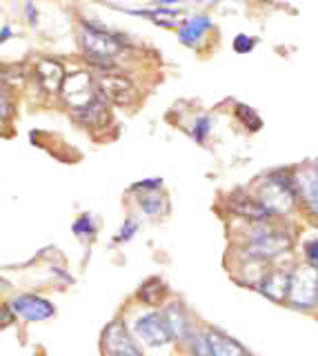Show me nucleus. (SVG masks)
Segmentation results:
<instances>
[{"label": "nucleus", "mask_w": 318, "mask_h": 356, "mask_svg": "<svg viewBox=\"0 0 318 356\" xmlns=\"http://www.w3.org/2000/svg\"><path fill=\"white\" fill-rule=\"evenodd\" d=\"M290 305L299 309H312L318 305V270L312 265H301L292 270L290 278Z\"/></svg>", "instance_id": "4"}, {"label": "nucleus", "mask_w": 318, "mask_h": 356, "mask_svg": "<svg viewBox=\"0 0 318 356\" xmlns=\"http://www.w3.org/2000/svg\"><path fill=\"white\" fill-rule=\"evenodd\" d=\"M236 114H238V118L245 122V125L249 127V131H258L260 129V118H258V114L251 107H247V105H236Z\"/></svg>", "instance_id": "21"}, {"label": "nucleus", "mask_w": 318, "mask_h": 356, "mask_svg": "<svg viewBox=\"0 0 318 356\" xmlns=\"http://www.w3.org/2000/svg\"><path fill=\"white\" fill-rule=\"evenodd\" d=\"M305 261L307 265H312L318 270V241H310L305 245Z\"/></svg>", "instance_id": "27"}, {"label": "nucleus", "mask_w": 318, "mask_h": 356, "mask_svg": "<svg viewBox=\"0 0 318 356\" xmlns=\"http://www.w3.org/2000/svg\"><path fill=\"white\" fill-rule=\"evenodd\" d=\"M229 209L234 211V214L243 216V218H249V220H258V222H265L269 220L274 214L271 211L260 203L258 198L254 196H247V194H234L229 196Z\"/></svg>", "instance_id": "11"}, {"label": "nucleus", "mask_w": 318, "mask_h": 356, "mask_svg": "<svg viewBox=\"0 0 318 356\" xmlns=\"http://www.w3.org/2000/svg\"><path fill=\"white\" fill-rule=\"evenodd\" d=\"M167 287L165 283L160 281V278H149V281L140 287V298L145 300V303L153 305V303H160L162 296H165Z\"/></svg>", "instance_id": "19"}, {"label": "nucleus", "mask_w": 318, "mask_h": 356, "mask_svg": "<svg viewBox=\"0 0 318 356\" xmlns=\"http://www.w3.org/2000/svg\"><path fill=\"white\" fill-rule=\"evenodd\" d=\"M98 92L105 100L120 107H129L134 100L138 98V92L134 83L129 81L125 76H118V74H105L98 78Z\"/></svg>", "instance_id": "8"}, {"label": "nucleus", "mask_w": 318, "mask_h": 356, "mask_svg": "<svg viewBox=\"0 0 318 356\" xmlns=\"http://www.w3.org/2000/svg\"><path fill=\"white\" fill-rule=\"evenodd\" d=\"M134 334L147 348H165L171 341H176L165 312H147V314L138 316L134 321Z\"/></svg>", "instance_id": "5"}, {"label": "nucleus", "mask_w": 318, "mask_h": 356, "mask_svg": "<svg viewBox=\"0 0 318 356\" xmlns=\"http://www.w3.org/2000/svg\"><path fill=\"white\" fill-rule=\"evenodd\" d=\"M76 118H78L87 127H103L105 122L109 120V111H107V105H105V98L98 96L92 105H87L85 109L76 111Z\"/></svg>", "instance_id": "16"}, {"label": "nucleus", "mask_w": 318, "mask_h": 356, "mask_svg": "<svg viewBox=\"0 0 318 356\" xmlns=\"http://www.w3.org/2000/svg\"><path fill=\"white\" fill-rule=\"evenodd\" d=\"M138 205L147 216H165L169 211V200L160 192H145L138 196Z\"/></svg>", "instance_id": "18"}, {"label": "nucleus", "mask_w": 318, "mask_h": 356, "mask_svg": "<svg viewBox=\"0 0 318 356\" xmlns=\"http://www.w3.org/2000/svg\"><path fill=\"white\" fill-rule=\"evenodd\" d=\"M290 238L285 236L283 232H276L267 225H258L254 232H251L249 243L245 248V254L251 261L256 263H265L269 259H276V256L285 254L290 250Z\"/></svg>", "instance_id": "3"}, {"label": "nucleus", "mask_w": 318, "mask_h": 356, "mask_svg": "<svg viewBox=\"0 0 318 356\" xmlns=\"http://www.w3.org/2000/svg\"><path fill=\"white\" fill-rule=\"evenodd\" d=\"M187 345L194 356H212L210 339H207V332L203 330H194V334L187 339Z\"/></svg>", "instance_id": "20"}, {"label": "nucleus", "mask_w": 318, "mask_h": 356, "mask_svg": "<svg viewBox=\"0 0 318 356\" xmlns=\"http://www.w3.org/2000/svg\"><path fill=\"white\" fill-rule=\"evenodd\" d=\"M94 232H96V225H94V218L90 214H85V216H81L78 220H76V225H74V234H76V236L92 238Z\"/></svg>", "instance_id": "22"}, {"label": "nucleus", "mask_w": 318, "mask_h": 356, "mask_svg": "<svg viewBox=\"0 0 318 356\" xmlns=\"http://www.w3.org/2000/svg\"><path fill=\"white\" fill-rule=\"evenodd\" d=\"M12 312L20 318L31 321V323H38V321H49L53 316V305L49 303L47 298H42L38 294H20L12 300Z\"/></svg>", "instance_id": "10"}, {"label": "nucleus", "mask_w": 318, "mask_h": 356, "mask_svg": "<svg viewBox=\"0 0 318 356\" xmlns=\"http://www.w3.org/2000/svg\"><path fill=\"white\" fill-rule=\"evenodd\" d=\"M103 348L109 356H142V350L125 327V323L114 321L103 332Z\"/></svg>", "instance_id": "7"}, {"label": "nucleus", "mask_w": 318, "mask_h": 356, "mask_svg": "<svg viewBox=\"0 0 318 356\" xmlns=\"http://www.w3.org/2000/svg\"><path fill=\"white\" fill-rule=\"evenodd\" d=\"M165 316L169 321V327H171L174 339H176V341H187L194 334L190 312L185 309L183 303H178V300H174V303H169L165 307Z\"/></svg>", "instance_id": "13"}, {"label": "nucleus", "mask_w": 318, "mask_h": 356, "mask_svg": "<svg viewBox=\"0 0 318 356\" xmlns=\"http://www.w3.org/2000/svg\"><path fill=\"white\" fill-rule=\"evenodd\" d=\"M160 185H162V181L160 178H149V181H140V183H136V185H131V192H138V194H145V192H158L160 189Z\"/></svg>", "instance_id": "26"}, {"label": "nucleus", "mask_w": 318, "mask_h": 356, "mask_svg": "<svg viewBox=\"0 0 318 356\" xmlns=\"http://www.w3.org/2000/svg\"><path fill=\"white\" fill-rule=\"evenodd\" d=\"M9 36H12V29H9V25L5 22V25H3V33H0V38H3V42H7Z\"/></svg>", "instance_id": "29"}, {"label": "nucleus", "mask_w": 318, "mask_h": 356, "mask_svg": "<svg viewBox=\"0 0 318 356\" xmlns=\"http://www.w3.org/2000/svg\"><path fill=\"white\" fill-rule=\"evenodd\" d=\"M212 29V20L210 16H194L192 20H187L185 25L181 27L178 31V38L183 44H196L203 36H205V31H210Z\"/></svg>", "instance_id": "17"}, {"label": "nucleus", "mask_w": 318, "mask_h": 356, "mask_svg": "<svg viewBox=\"0 0 318 356\" xmlns=\"http://www.w3.org/2000/svg\"><path fill=\"white\" fill-rule=\"evenodd\" d=\"M36 78L40 81V85L47 89V92H58V89L62 87L65 83V72H62V67L56 63V60H40L36 65Z\"/></svg>", "instance_id": "14"}, {"label": "nucleus", "mask_w": 318, "mask_h": 356, "mask_svg": "<svg viewBox=\"0 0 318 356\" xmlns=\"http://www.w3.org/2000/svg\"><path fill=\"white\" fill-rule=\"evenodd\" d=\"M294 192L303 200V205L318 216V167L305 165L294 174Z\"/></svg>", "instance_id": "9"}, {"label": "nucleus", "mask_w": 318, "mask_h": 356, "mask_svg": "<svg viewBox=\"0 0 318 356\" xmlns=\"http://www.w3.org/2000/svg\"><path fill=\"white\" fill-rule=\"evenodd\" d=\"M203 3H205V0H203Z\"/></svg>", "instance_id": "30"}, {"label": "nucleus", "mask_w": 318, "mask_h": 356, "mask_svg": "<svg viewBox=\"0 0 318 356\" xmlns=\"http://www.w3.org/2000/svg\"><path fill=\"white\" fill-rule=\"evenodd\" d=\"M256 198L271 211L274 216L290 214L296 205L294 176L278 174V172L265 176L256 187Z\"/></svg>", "instance_id": "1"}, {"label": "nucleus", "mask_w": 318, "mask_h": 356, "mask_svg": "<svg viewBox=\"0 0 318 356\" xmlns=\"http://www.w3.org/2000/svg\"><path fill=\"white\" fill-rule=\"evenodd\" d=\"M138 227H140V222H138L134 216H129V218L125 220V225L120 227V232L116 234V241H118V243H127V241H131V238L136 236Z\"/></svg>", "instance_id": "23"}, {"label": "nucleus", "mask_w": 318, "mask_h": 356, "mask_svg": "<svg viewBox=\"0 0 318 356\" xmlns=\"http://www.w3.org/2000/svg\"><path fill=\"white\" fill-rule=\"evenodd\" d=\"M60 94L65 98V103L74 109V114L85 109L87 105H92L98 98L94 83H92V76L85 74V72H76V74L65 78V83L60 87Z\"/></svg>", "instance_id": "6"}, {"label": "nucleus", "mask_w": 318, "mask_h": 356, "mask_svg": "<svg viewBox=\"0 0 318 356\" xmlns=\"http://www.w3.org/2000/svg\"><path fill=\"white\" fill-rule=\"evenodd\" d=\"M256 40L251 36H245V33H238L236 40H234V51L236 54H249L251 49H254Z\"/></svg>", "instance_id": "25"}, {"label": "nucleus", "mask_w": 318, "mask_h": 356, "mask_svg": "<svg viewBox=\"0 0 318 356\" xmlns=\"http://www.w3.org/2000/svg\"><path fill=\"white\" fill-rule=\"evenodd\" d=\"M290 278H292V272H285V270H271L267 274L260 276L258 281V289L262 294H265L267 298L276 300V303H281V300H287L290 296Z\"/></svg>", "instance_id": "12"}, {"label": "nucleus", "mask_w": 318, "mask_h": 356, "mask_svg": "<svg viewBox=\"0 0 318 356\" xmlns=\"http://www.w3.org/2000/svg\"><path fill=\"white\" fill-rule=\"evenodd\" d=\"M25 16L29 18L31 25H36V22H38V11H36V5L34 3H27L25 5Z\"/></svg>", "instance_id": "28"}, {"label": "nucleus", "mask_w": 318, "mask_h": 356, "mask_svg": "<svg viewBox=\"0 0 318 356\" xmlns=\"http://www.w3.org/2000/svg\"><path fill=\"white\" fill-rule=\"evenodd\" d=\"M210 129H212V120H210V116H201V118H196V122H194V129H192V136H194V140L203 143L207 136H210Z\"/></svg>", "instance_id": "24"}, {"label": "nucleus", "mask_w": 318, "mask_h": 356, "mask_svg": "<svg viewBox=\"0 0 318 356\" xmlns=\"http://www.w3.org/2000/svg\"><path fill=\"white\" fill-rule=\"evenodd\" d=\"M207 339H210L212 356H249L238 341L225 337L218 330H207Z\"/></svg>", "instance_id": "15"}, {"label": "nucleus", "mask_w": 318, "mask_h": 356, "mask_svg": "<svg viewBox=\"0 0 318 356\" xmlns=\"http://www.w3.org/2000/svg\"><path fill=\"white\" fill-rule=\"evenodd\" d=\"M83 51L87 60L94 65H112V60L123 49V42L105 27H96L92 22H83Z\"/></svg>", "instance_id": "2"}]
</instances>
